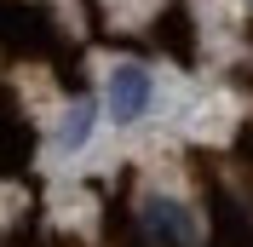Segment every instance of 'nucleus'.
<instances>
[{
  "mask_svg": "<svg viewBox=\"0 0 253 247\" xmlns=\"http://www.w3.org/2000/svg\"><path fill=\"white\" fill-rule=\"evenodd\" d=\"M144 230L156 236V242H167V247H196V213H190L184 201H173V196H150L144 201Z\"/></svg>",
  "mask_w": 253,
  "mask_h": 247,
  "instance_id": "obj_1",
  "label": "nucleus"
},
{
  "mask_svg": "<svg viewBox=\"0 0 253 247\" xmlns=\"http://www.w3.org/2000/svg\"><path fill=\"white\" fill-rule=\"evenodd\" d=\"M150 92H156V86H150V69H144V63H115L110 69V115L115 121H138L144 109H150Z\"/></svg>",
  "mask_w": 253,
  "mask_h": 247,
  "instance_id": "obj_2",
  "label": "nucleus"
},
{
  "mask_svg": "<svg viewBox=\"0 0 253 247\" xmlns=\"http://www.w3.org/2000/svg\"><path fill=\"white\" fill-rule=\"evenodd\" d=\"M92 115H98V109L81 98V104L63 115V126H58V150H81V144H86V132H92Z\"/></svg>",
  "mask_w": 253,
  "mask_h": 247,
  "instance_id": "obj_3",
  "label": "nucleus"
},
{
  "mask_svg": "<svg viewBox=\"0 0 253 247\" xmlns=\"http://www.w3.org/2000/svg\"><path fill=\"white\" fill-rule=\"evenodd\" d=\"M248 6H253V0H248Z\"/></svg>",
  "mask_w": 253,
  "mask_h": 247,
  "instance_id": "obj_4",
  "label": "nucleus"
}]
</instances>
